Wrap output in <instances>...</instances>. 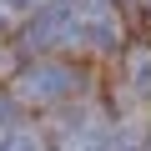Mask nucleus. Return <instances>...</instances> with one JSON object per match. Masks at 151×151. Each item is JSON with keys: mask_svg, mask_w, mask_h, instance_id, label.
Returning <instances> with one entry per match:
<instances>
[{"mask_svg": "<svg viewBox=\"0 0 151 151\" xmlns=\"http://www.w3.org/2000/svg\"><path fill=\"white\" fill-rule=\"evenodd\" d=\"M10 111H15V106H10L5 96H0V126H5V121H10Z\"/></svg>", "mask_w": 151, "mask_h": 151, "instance_id": "39448f33", "label": "nucleus"}, {"mask_svg": "<svg viewBox=\"0 0 151 151\" xmlns=\"http://www.w3.org/2000/svg\"><path fill=\"white\" fill-rule=\"evenodd\" d=\"M0 151H40V141L30 131H10V136H0Z\"/></svg>", "mask_w": 151, "mask_h": 151, "instance_id": "20e7f679", "label": "nucleus"}, {"mask_svg": "<svg viewBox=\"0 0 151 151\" xmlns=\"http://www.w3.org/2000/svg\"><path fill=\"white\" fill-rule=\"evenodd\" d=\"M70 40H81V45H91V50H111V45H116V20H111V15H91V10H81Z\"/></svg>", "mask_w": 151, "mask_h": 151, "instance_id": "7ed1b4c3", "label": "nucleus"}, {"mask_svg": "<svg viewBox=\"0 0 151 151\" xmlns=\"http://www.w3.org/2000/svg\"><path fill=\"white\" fill-rule=\"evenodd\" d=\"M76 20H81V5H70V0H55L50 10H40V15L30 20V40H35V45L70 40V35H76Z\"/></svg>", "mask_w": 151, "mask_h": 151, "instance_id": "f03ea898", "label": "nucleus"}, {"mask_svg": "<svg viewBox=\"0 0 151 151\" xmlns=\"http://www.w3.org/2000/svg\"><path fill=\"white\" fill-rule=\"evenodd\" d=\"M70 86H76V70H65V65H30L15 91L25 101H60Z\"/></svg>", "mask_w": 151, "mask_h": 151, "instance_id": "f257e3e1", "label": "nucleus"}, {"mask_svg": "<svg viewBox=\"0 0 151 151\" xmlns=\"http://www.w3.org/2000/svg\"><path fill=\"white\" fill-rule=\"evenodd\" d=\"M5 10H30V0H5Z\"/></svg>", "mask_w": 151, "mask_h": 151, "instance_id": "423d86ee", "label": "nucleus"}]
</instances>
